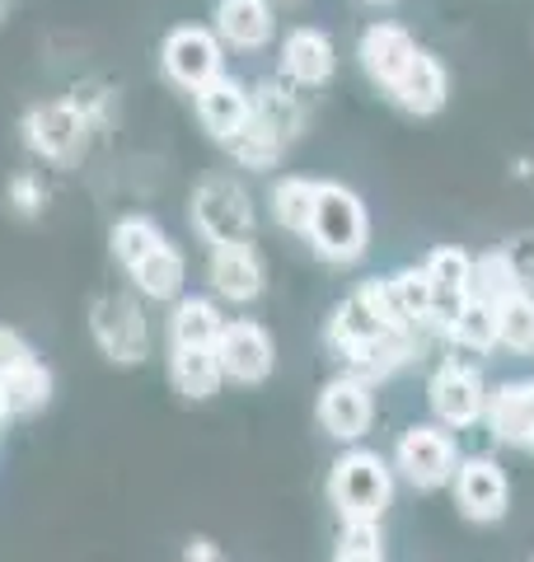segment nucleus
I'll return each mask as SVG.
<instances>
[{
	"label": "nucleus",
	"instance_id": "29",
	"mask_svg": "<svg viewBox=\"0 0 534 562\" xmlns=\"http://www.w3.org/2000/svg\"><path fill=\"white\" fill-rule=\"evenodd\" d=\"M445 338L455 347H469V351H492L497 347V305L483 301H469L455 310V319H445Z\"/></svg>",
	"mask_w": 534,
	"mask_h": 562
},
{
	"label": "nucleus",
	"instance_id": "27",
	"mask_svg": "<svg viewBox=\"0 0 534 562\" xmlns=\"http://www.w3.org/2000/svg\"><path fill=\"white\" fill-rule=\"evenodd\" d=\"M314 192H319V183H314V179H300V173L272 183V202H267V206H272V221H277L287 235H305V231H310Z\"/></svg>",
	"mask_w": 534,
	"mask_h": 562
},
{
	"label": "nucleus",
	"instance_id": "23",
	"mask_svg": "<svg viewBox=\"0 0 534 562\" xmlns=\"http://www.w3.org/2000/svg\"><path fill=\"white\" fill-rule=\"evenodd\" d=\"M169 384L192 403L211 398L225 384L216 347H169Z\"/></svg>",
	"mask_w": 534,
	"mask_h": 562
},
{
	"label": "nucleus",
	"instance_id": "5",
	"mask_svg": "<svg viewBox=\"0 0 534 562\" xmlns=\"http://www.w3.org/2000/svg\"><path fill=\"white\" fill-rule=\"evenodd\" d=\"M192 231L207 244H235V239H254V198L240 179L230 173H207V179L192 188Z\"/></svg>",
	"mask_w": 534,
	"mask_h": 562
},
{
	"label": "nucleus",
	"instance_id": "18",
	"mask_svg": "<svg viewBox=\"0 0 534 562\" xmlns=\"http://www.w3.org/2000/svg\"><path fill=\"white\" fill-rule=\"evenodd\" d=\"M277 33L272 0H216V38L235 52H263Z\"/></svg>",
	"mask_w": 534,
	"mask_h": 562
},
{
	"label": "nucleus",
	"instance_id": "3",
	"mask_svg": "<svg viewBox=\"0 0 534 562\" xmlns=\"http://www.w3.org/2000/svg\"><path fill=\"white\" fill-rule=\"evenodd\" d=\"M89 136H94V122H89V113L76 99H47L24 113V140L43 165H57V169L80 165V155L89 150Z\"/></svg>",
	"mask_w": 534,
	"mask_h": 562
},
{
	"label": "nucleus",
	"instance_id": "2",
	"mask_svg": "<svg viewBox=\"0 0 534 562\" xmlns=\"http://www.w3.org/2000/svg\"><path fill=\"white\" fill-rule=\"evenodd\" d=\"M305 239L314 244L319 258L356 262L366 254V239H370V216H366L361 198H356L352 188H343V183H319Z\"/></svg>",
	"mask_w": 534,
	"mask_h": 562
},
{
	"label": "nucleus",
	"instance_id": "26",
	"mask_svg": "<svg viewBox=\"0 0 534 562\" xmlns=\"http://www.w3.org/2000/svg\"><path fill=\"white\" fill-rule=\"evenodd\" d=\"M515 291H525V281H521V272H515V262H511L507 249L474 258V272H469V295L474 301L502 305L507 295H515Z\"/></svg>",
	"mask_w": 534,
	"mask_h": 562
},
{
	"label": "nucleus",
	"instance_id": "20",
	"mask_svg": "<svg viewBox=\"0 0 534 562\" xmlns=\"http://www.w3.org/2000/svg\"><path fill=\"white\" fill-rule=\"evenodd\" d=\"M445 94H450V80H445V66L432 57V52L418 47V57L408 61V70L399 76V85L389 90V99L399 103V109L418 113V117H432L445 109Z\"/></svg>",
	"mask_w": 534,
	"mask_h": 562
},
{
	"label": "nucleus",
	"instance_id": "1",
	"mask_svg": "<svg viewBox=\"0 0 534 562\" xmlns=\"http://www.w3.org/2000/svg\"><path fill=\"white\" fill-rule=\"evenodd\" d=\"M408 319L399 314V301H394V291H389V277H370L361 281L343 305L333 310V319H329V347L337 351L343 361H356L361 351H370L380 338H389L394 328H403Z\"/></svg>",
	"mask_w": 534,
	"mask_h": 562
},
{
	"label": "nucleus",
	"instance_id": "37",
	"mask_svg": "<svg viewBox=\"0 0 534 562\" xmlns=\"http://www.w3.org/2000/svg\"><path fill=\"white\" fill-rule=\"evenodd\" d=\"M366 5H394V0H366Z\"/></svg>",
	"mask_w": 534,
	"mask_h": 562
},
{
	"label": "nucleus",
	"instance_id": "24",
	"mask_svg": "<svg viewBox=\"0 0 534 562\" xmlns=\"http://www.w3.org/2000/svg\"><path fill=\"white\" fill-rule=\"evenodd\" d=\"M469 272H474V258L465 249H436L426 258V277H432V291H436V314L432 319H455V310L469 301Z\"/></svg>",
	"mask_w": 534,
	"mask_h": 562
},
{
	"label": "nucleus",
	"instance_id": "16",
	"mask_svg": "<svg viewBox=\"0 0 534 562\" xmlns=\"http://www.w3.org/2000/svg\"><path fill=\"white\" fill-rule=\"evenodd\" d=\"M455 497H459V512H465L469 520L488 525V520L507 516L511 483L492 460H469V464H459V473H455Z\"/></svg>",
	"mask_w": 534,
	"mask_h": 562
},
{
	"label": "nucleus",
	"instance_id": "32",
	"mask_svg": "<svg viewBox=\"0 0 534 562\" xmlns=\"http://www.w3.org/2000/svg\"><path fill=\"white\" fill-rule=\"evenodd\" d=\"M497 342L511 351H530L534 347V295L515 291L497 305Z\"/></svg>",
	"mask_w": 534,
	"mask_h": 562
},
{
	"label": "nucleus",
	"instance_id": "31",
	"mask_svg": "<svg viewBox=\"0 0 534 562\" xmlns=\"http://www.w3.org/2000/svg\"><path fill=\"white\" fill-rule=\"evenodd\" d=\"M389 291H394L399 314L408 324H426L436 314V291H432V277H426V268L394 272V277H389Z\"/></svg>",
	"mask_w": 534,
	"mask_h": 562
},
{
	"label": "nucleus",
	"instance_id": "12",
	"mask_svg": "<svg viewBox=\"0 0 534 562\" xmlns=\"http://www.w3.org/2000/svg\"><path fill=\"white\" fill-rule=\"evenodd\" d=\"M370 417H376V403H370V384L356 375H337L324 384L319 394V427L337 441H361L370 431Z\"/></svg>",
	"mask_w": 534,
	"mask_h": 562
},
{
	"label": "nucleus",
	"instance_id": "19",
	"mask_svg": "<svg viewBox=\"0 0 534 562\" xmlns=\"http://www.w3.org/2000/svg\"><path fill=\"white\" fill-rule=\"evenodd\" d=\"M488 427L502 446L534 450V380L502 384L497 394H488Z\"/></svg>",
	"mask_w": 534,
	"mask_h": 562
},
{
	"label": "nucleus",
	"instance_id": "35",
	"mask_svg": "<svg viewBox=\"0 0 534 562\" xmlns=\"http://www.w3.org/2000/svg\"><path fill=\"white\" fill-rule=\"evenodd\" d=\"M29 342L20 338V333H14V328H0V371H5V366H14V361H20V357H29Z\"/></svg>",
	"mask_w": 534,
	"mask_h": 562
},
{
	"label": "nucleus",
	"instance_id": "21",
	"mask_svg": "<svg viewBox=\"0 0 534 562\" xmlns=\"http://www.w3.org/2000/svg\"><path fill=\"white\" fill-rule=\"evenodd\" d=\"M296 90H300V85H296ZM296 90L287 80H263V85L248 90V99H254V117L277 140H287V146L300 132H305V99H300Z\"/></svg>",
	"mask_w": 534,
	"mask_h": 562
},
{
	"label": "nucleus",
	"instance_id": "33",
	"mask_svg": "<svg viewBox=\"0 0 534 562\" xmlns=\"http://www.w3.org/2000/svg\"><path fill=\"white\" fill-rule=\"evenodd\" d=\"M5 198H10V206L20 211V216H38V211L47 206V183L38 179V173H14Z\"/></svg>",
	"mask_w": 534,
	"mask_h": 562
},
{
	"label": "nucleus",
	"instance_id": "15",
	"mask_svg": "<svg viewBox=\"0 0 534 562\" xmlns=\"http://www.w3.org/2000/svg\"><path fill=\"white\" fill-rule=\"evenodd\" d=\"M356 57H361L366 76L389 94L399 85V76L408 70V61L418 57V43H413V33L399 29V24H370L361 33V43H356Z\"/></svg>",
	"mask_w": 534,
	"mask_h": 562
},
{
	"label": "nucleus",
	"instance_id": "25",
	"mask_svg": "<svg viewBox=\"0 0 534 562\" xmlns=\"http://www.w3.org/2000/svg\"><path fill=\"white\" fill-rule=\"evenodd\" d=\"M221 328H225V314L216 310V301L178 295L169 314V347H216Z\"/></svg>",
	"mask_w": 534,
	"mask_h": 562
},
{
	"label": "nucleus",
	"instance_id": "11",
	"mask_svg": "<svg viewBox=\"0 0 534 562\" xmlns=\"http://www.w3.org/2000/svg\"><path fill=\"white\" fill-rule=\"evenodd\" d=\"M207 277L216 295L235 305L258 301L263 286H267V272H263V254L254 239H235V244H211V258H207Z\"/></svg>",
	"mask_w": 534,
	"mask_h": 562
},
{
	"label": "nucleus",
	"instance_id": "13",
	"mask_svg": "<svg viewBox=\"0 0 534 562\" xmlns=\"http://www.w3.org/2000/svg\"><path fill=\"white\" fill-rule=\"evenodd\" d=\"M337 70V47L324 29H291L287 43H281V76L300 90H319V85H329Z\"/></svg>",
	"mask_w": 534,
	"mask_h": 562
},
{
	"label": "nucleus",
	"instance_id": "28",
	"mask_svg": "<svg viewBox=\"0 0 534 562\" xmlns=\"http://www.w3.org/2000/svg\"><path fill=\"white\" fill-rule=\"evenodd\" d=\"M225 150H230V160H235L240 169H277V160L287 155V140H277L254 113H248L244 127L225 140Z\"/></svg>",
	"mask_w": 534,
	"mask_h": 562
},
{
	"label": "nucleus",
	"instance_id": "10",
	"mask_svg": "<svg viewBox=\"0 0 534 562\" xmlns=\"http://www.w3.org/2000/svg\"><path fill=\"white\" fill-rule=\"evenodd\" d=\"M426 398H432V408H436V417L445 422V427H474V422H483V413H488L483 375H478L474 366H455V361H445L432 375Z\"/></svg>",
	"mask_w": 534,
	"mask_h": 562
},
{
	"label": "nucleus",
	"instance_id": "14",
	"mask_svg": "<svg viewBox=\"0 0 534 562\" xmlns=\"http://www.w3.org/2000/svg\"><path fill=\"white\" fill-rule=\"evenodd\" d=\"M192 103H198V122L211 132V140H225L235 136L244 122H248V113H254V99H248V85L244 80H235V76H221L216 80H207L198 94H192Z\"/></svg>",
	"mask_w": 534,
	"mask_h": 562
},
{
	"label": "nucleus",
	"instance_id": "38",
	"mask_svg": "<svg viewBox=\"0 0 534 562\" xmlns=\"http://www.w3.org/2000/svg\"><path fill=\"white\" fill-rule=\"evenodd\" d=\"M0 14H5V0H0Z\"/></svg>",
	"mask_w": 534,
	"mask_h": 562
},
{
	"label": "nucleus",
	"instance_id": "9",
	"mask_svg": "<svg viewBox=\"0 0 534 562\" xmlns=\"http://www.w3.org/2000/svg\"><path fill=\"white\" fill-rule=\"evenodd\" d=\"M394 464L399 473L413 487H441V483H450L455 479V469H459V454H455V441L445 431L436 427H408L399 436V450H394Z\"/></svg>",
	"mask_w": 534,
	"mask_h": 562
},
{
	"label": "nucleus",
	"instance_id": "6",
	"mask_svg": "<svg viewBox=\"0 0 534 562\" xmlns=\"http://www.w3.org/2000/svg\"><path fill=\"white\" fill-rule=\"evenodd\" d=\"M89 333L113 366H141L151 357V324L132 295H99L89 305Z\"/></svg>",
	"mask_w": 534,
	"mask_h": 562
},
{
	"label": "nucleus",
	"instance_id": "4",
	"mask_svg": "<svg viewBox=\"0 0 534 562\" xmlns=\"http://www.w3.org/2000/svg\"><path fill=\"white\" fill-rule=\"evenodd\" d=\"M389 497H394V473L370 450L343 454L329 473V502L343 520H380Z\"/></svg>",
	"mask_w": 534,
	"mask_h": 562
},
{
	"label": "nucleus",
	"instance_id": "30",
	"mask_svg": "<svg viewBox=\"0 0 534 562\" xmlns=\"http://www.w3.org/2000/svg\"><path fill=\"white\" fill-rule=\"evenodd\" d=\"M159 239H169V235L159 231L151 216H122L109 231V249H113V258L122 262V268H136V262L146 258Z\"/></svg>",
	"mask_w": 534,
	"mask_h": 562
},
{
	"label": "nucleus",
	"instance_id": "8",
	"mask_svg": "<svg viewBox=\"0 0 534 562\" xmlns=\"http://www.w3.org/2000/svg\"><path fill=\"white\" fill-rule=\"evenodd\" d=\"M216 357H221L225 380L263 384L277 366V342H272V333L254 319H225L221 338H216Z\"/></svg>",
	"mask_w": 534,
	"mask_h": 562
},
{
	"label": "nucleus",
	"instance_id": "34",
	"mask_svg": "<svg viewBox=\"0 0 534 562\" xmlns=\"http://www.w3.org/2000/svg\"><path fill=\"white\" fill-rule=\"evenodd\" d=\"M333 562H385V549H380V543H343V539H337Z\"/></svg>",
	"mask_w": 534,
	"mask_h": 562
},
{
	"label": "nucleus",
	"instance_id": "17",
	"mask_svg": "<svg viewBox=\"0 0 534 562\" xmlns=\"http://www.w3.org/2000/svg\"><path fill=\"white\" fill-rule=\"evenodd\" d=\"M47 403H52V371L38 351H29V357L0 371V413H5V422H24L43 413Z\"/></svg>",
	"mask_w": 534,
	"mask_h": 562
},
{
	"label": "nucleus",
	"instance_id": "7",
	"mask_svg": "<svg viewBox=\"0 0 534 562\" xmlns=\"http://www.w3.org/2000/svg\"><path fill=\"white\" fill-rule=\"evenodd\" d=\"M159 66H165V76L178 85V90L198 94L207 80H216L225 70V43L216 38V29L183 24V29L169 33L165 47H159Z\"/></svg>",
	"mask_w": 534,
	"mask_h": 562
},
{
	"label": "nucleus",
	"instance_id": "36",
	"mask_svg": "<svg viewBox=\"0 0 534 562\" xmlns=\"http://www.w3.org/2000/svg\"><path fill=\"white\" fill-rule=\"evenodd\" d=\"M178 562H225V553L211 539H188V549H183Z\"/></svg>",
	"mask_w": 534,
	"mask_h": 562
},
{
	"label": "nucleus",
	"instance_id": "22",
	"mask_svg": "<svg viewBox=\"0 0 534 562\" xmlns=\"http://www.w3.org/2000/svg\"><path fill=\"white\" fill-rule=\"evenodd\" d=\"M132 281H136V291L146 295V301H178L183 295V281H188V258L178 244L169 239H159L155 249L136 262V268H127Z\"/></svg>",
	"mask_w": 534,
	"mask_h": 562
}]
</instances>
